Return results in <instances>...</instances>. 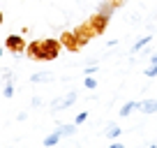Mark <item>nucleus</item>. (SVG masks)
<instances>
[{
	"label": "nucleus",
	"instance_id": "nucleus-1",
	"mask_svg": "<svg viewBox=\"0 0 157 148\" xmlns=\"http://www.w3.org/2000/svg\"><path fill=\"white\" fill-rule=\"evenodd\" d=\"M74 35L78 37V42H81V46H86L93 37H97V33L93 30V25H90V21H83V23H78L76 28H74Z\"/></svg>",
	"mask_w": 157,
	"mask_h": 148
},
{
	"label": "nucleus",
	"instance_id": "nucleus-2",
	"mask_svg": "<svg viewBox=\"0 0 157 148\" xmlns=\"http://www.w3.org/2000/svg\"><path fill=\"white\" fill-rule=\"evenodd\" d=\"M25 40L21 37V35H10L5 40V49L10 51V53H14V56H21V53H25Z\"/></svg>",
	"mask_w": 157,
	"mask_h": 148
},
{
	"label": "nucleus",
	"instance_id": "nucleus-3",
	"mask_svg": "<svg viewBox=\"0 0 157 148\" xmlns=\"http://www.w3.org/2000/svg\"><path fill=\"white\" fill-rule=\"evenodd\" d=\"M60 44H63V49L72 51V53H76V51H81V42H78V37L74 35V30H65L63 35L58 37Z\"/></svg>",
	"mask_w": 157,
	"mask_h": 148
},
{
	"label": "nucleus",
	"instance_id": "nucleus-4",
	"mask_svg": "<svg viewBox=\"0 0 157 148\" xmlns=\"http://www.w3.org/2000/svg\"><path fill=\"white\" fill-rule=\"evenodd\" d=\"M88 21H90V25H93V30L97 33V37L106 33V28H109V16H106V14H102V12H95V14L90 16Z\"/></svg>",
	"mask_w": 157,
	"mask_h": 148
},
{
	"label": "nucleus",
	"instance_id": "nucleus-5",
	"mask_svg": "<svg viewBox=\"0 0 157 148\" xmlns=\"http://www.w3.org/2000/svg\"><path fill=\"white\" fill-rule=\"evenodd\" d=\"M25 56L30 60H44V40H33L25 46Z\"/></svg>",
	"mask_w": 157,
	"mask_h": 148
},
{
	"label": "nucleus",
	"instance_id": "nucleus-6",
	"mask_svg": "<svg viewBox=\"0 0 157 148\" xmlns=\"http://www.w3.org/2000/svg\"><path fill=\"white\" fill-rule=\"evenodd\" d=\"M74 102H76V93H65V95H60V97H56L51 102V111H65Z\"/></svg>",
	"mask_w": 157,
	"mask_h": 148
},
{
	"label": "nucleus",
	"instance_id": "nucleus-7",
	"mask_svg": "<svg viewBox=\"0 0 157 148\" xmlns=\"http://www.w3.org/2000/svg\"><path fill=\"white\" fill-rule=\"evenodd\" d=\"M60 49H63L60 40H53V37L44 40V60H56L60 56Z\"/></svg>",
	"mask_w": 157,
	"mask_h": 148
},
{
	"label": "nucleus",
	"instance_id": "nucleus-8",
	"mask_svg": "<svg viewBox=\"0 0 157 148\" xmlns=\"http://www.w3.org/2000/svg\"><path fill=\"white\" fill-rule=\"evenodd\" d=\"M139 111H143V114H157V99H146V102H139Z\"/></svg>",
	"mask_w": 157,
	"mask_h": 148
},
{
	"label": "nucleus",
	"instance_id": "nucleus-9",
	"mask_svg": "<svg viewBox=\"0 0 157 148\" xmlns=\"http://www.w3.org/2000/svg\"><path fill=\"white\" fill-rule=\"evenodd\" d=\"M60 137H63V132H60V130H56V132H51L49 137L44 139V146H56V143L60 141Z\"/></svg>",
	"mask_w": 157,
	"mask_h": 148
},
{
	"label": "nucleus",
	"instance_id": "nucleus-10",
	"mask_svg": "<svg viewBox=\"0 0 157 148\" xmlns=\"http://www.w3.org/2000/svg\"><path fill=\"white\" fill-rule=\"evenodd\" d=\"M30 81H33V84H42V81H51V74H46V72H37V74H33V76H30Z\"/></svg>",
	"mask_w": 157,
	"mask_h": 148
},
{
	"label": "nucleus",
	"instance_id": "nucleus-11",
	"mask_svg": "<svg viewBox=\"0 0 157 148\" xmlns=\"http://www.w3.org/2000/svg\"><path fill=\"white\" fill-rule=\"evenodd\" d=\"M134 109H139V102H127V104H125L123 109H120V116L125 118V116H129V114H132Z\"/></svg>",
	"mask_w": 157,
	"mask_h": 148
},
{
	"label": "nucleus",
	"instance_id": "nucleus-12",
	"mask_svg": "<svg viewBox=\"0 0 157 148\" xmlns=\"http://www.w3.org/2000/svg\"><path fill=\"white\" fill-rule=\"evenodd\" d=\"M120 132H123V130L118 127L116 123H111V125H109V127H106V137H111V139H116V137H118V134H120Z\"/></svg>",
	"mask_w": 157,
	"mask_h": 148
},
{
	"label": "nucleus",
	"instance_id": "nucleus-13",
	"mask_svg": "<svg viewBox=\"0 0 157 148\" xmlns=\"http://www.w3.org/2000/svg\"><path fill=\"white\" fill-rule=\"evenodd\" d=\"M150 40H152V37H141V40H139L136 44L132 46V53H136V51H141V49H143V46H146V44H148V42H150Z\"/></svg>",
	"mask_w": 157,
	"mask_h": 148
},
{
	"label": "nucleus",
	"instance_id": "nucleus-14",
	"mask_svg": "<svg viewBox=\"0 0 157 148\" xmlns=\"http://www.w3.org/2000/svg\"><path fill=\"white\" fill-rule=\"evenodd\" d=\"M2 95H5L7 99L14 95V86H12V81H7V84H5V88H2Z\"/></svg>",
	"mask_w": 157,
	"mask_h": 148
},
{
	"label": "nucleus",
	"instance_id": "nucleus-15",
	"mask_svg": "<svg viewBox=\"0 0 157 148\" xmlns=\"http://www.w3.org/2000/svg\"><path fill=\"white\" fill-rule=\"evenodd\" d=\"M83 86H86V88H88V90H95V88H97V81H95L93 76H88V79L83 81Z\"/></svg>",
	"mask_w": 157,
	"mask_h": 148
},
{
	"label": "nucleus",
	"instance_id": "nucleus-16",
	"mask_svg": "<svg viewBox=\"0 0 157 148\" xmlns=\"http://www.w3.org/2000/svg\"><path fill=\"white\" fill-rule=\"evenodd\" d=\"M60 132H63V137H69V134H74V125H63V127H58Z\"/></svg>",
	"mask_w": 157,
	"mask_h": 148
},
{
	"label": "nucleus",
	"instance_id": "nucleus-17",
	"mask_svg": "<svg viewBox=\"0 0 157 148\" xmlns=\"http://www.w3.org/2000/svg\"><path fill=\"white\" fill-rule=\"evenodd\" d=\"M146 76H150V79H152V76H157V65L150 63V67L146 69Z\"/></svg>",
	"mask_w": 157,
	"mask_h": 148
},
{
	"label": "nucleus",
	"instance_id": "nucleus-18",
	"mask_svg": "<svg viewBox=\"0 0 157 148\" xmlns=\"http://www.w3.org/2000/svg\"><path fill=\"white\" fill-rule=\"evenodd\" d=\"M86 120H88V114H86V111H81V114L76 116V125H81V123H86Z\"/></svg>",
	"mask_w": 157,
	"mask_h": 148
},
{
	"label": "nucleus",
	"instance_id": "nucleus-19",
	"mask_svg": "<svg viewBox=\"0 0 157 148\" xmlns=\"http://www.w3.org/2000/svg\"><path fill=\"white\" fill-rule=\"evenodd\" d=\"M109 2H111V5L116 7V10H118V7H123V5H125V0H109Z\"/></svg>",
	"mask_w": 157,
	"mask_h": 148
},
{
	"label": "nucleus",
	"instance_id": "nucleus-20",
	"mask_svg": "<svg viewBox=\"0 0 157 148\" xmlns=\"http://www.w3.org/2000/svg\"><path fill=\"white\" fill-rule=\"evenodd\" d=\"M95 72H97V67H95V65H93V67H86V74H95Z\"/></svg>",
	"mask_w": 157,
	"mask_h": 148
},
{
	"label": "nucleus",
	"instance_id": "nucleus-21",
	"mask_svg": "<svg viewBox=\"0 0 157 148\" xmlns=\"http://www.w3.org/2000/svg\"><path fill=\"white\" fill-rule=\"evenodd\" d=\"M150 63H152V65H157V53H155V56H150Z\"/></svg>",
	"mask_w": 157,
	"mask_h": 148
}]
</instances>
